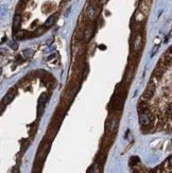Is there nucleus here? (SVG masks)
Here are the masks:
<instances>
[{"instance_id":"17","label":"nucleus","mask_w":172,"mask_h":173,"mask_svg":"<svg viewBox=\"0 0 172 173\" xmlns=\"http://www.w3.org/2000/svg\"><path fill=\"white\" fill-rule=\"evenodd\" d=\"M12 173H19V170H18V168H14V169H13Z\"/></svg>"},{"instance_id":"2","label":"nucleus","mask_w":172,"mask_h":173,"mask_svg":"<svg viewBox=\"0 0 172 173\" xmlns=\"http://www.w3.org/2000/svg\"><path fill=\"white\" fill-rule=\"evenodd\" d=\"M155 90H156V87H155V83L153 81H151L148 84L147 88H146V90H144V94H142L141 97V100H140V102H146L147 103L148 101H149L150 99H151L153 96H154L155 94Z\"/></svg>"},{"instance_id":"3","label":"nucleus","mask_w":172,"mask_h":173,"mask_svg":"<svg viewBox=\"0 0 172 173\" xmlns=\"http://www.w3.org/2000/svg\"><path fill=\"white\" fill-rule=\"evenodd\" d=\"M47 101H48V94H46V92H44V94H41V97H39V99H38V116L41 117L42 115H43L44 110H45V106H46V103H47Z\"/></svg>"},{"instance_id":"4","label":"nucleus","mask_w":172,"mask_h":173,"mask_svg":"<svg viewBox=\"0 0 172 173\" xmlns=\"http://www.w3.org/2000/svg\"><path fill=\"white\" fill-rule=\"evenodd\" d=\"M95 31H96V27H95V25H87V27L85 28V30H84V33H83L84 41H90V38L93 37L94 34H95Z\"/></svg>"},{"instance_id":"5","label":"nucleus","mask_w":172,"mask_h":173,"mask_svg":"<svg viewBox=\"0 0 172 173\" xmlns=\"http://www.w3.org/2000/svg\"><path fill=\"white\" fill-rule=\"evenodd\" d=\"M150 4H151L150 0H142L139 5V8H138V11L141 12L144 16H148V13L150 11Z\"/></svg>"},{"instance_id":"14","label":"nucleus","mask_w":172,"mask_h":173,"mask_svg":"<svg viewBox=\"0 0 172 173\" xmlns=\"http://www.w3.org/2000/svg\"><path fill=\"white\" fill-rule=\"evenodd\" d=\"M7 13V7L5 5H2L1 8H0V16H3Z\"/></svg>"},{"instance_id":"1","label":"nucleus","mask_w":172,"mask_h":173,"mask_svg":"<svg viewBox=\"0 0 172 173\" xmlns=\"http://www.w3.org/2000/svg\"><path fill=\"white\" fill-rule=\"evenodd\" d=\"M99 13H100V8L97 7L96 4H88L85 9V16L88 18L89 20H95L98 17Z\"/></svg>"},{"instance_id":"18","label":"nucleus","mask_w":172,"mask_h":173,"mask_svg":"<svg viewBox=\"0 0 172 173\" xmlns=\"http://www.w3.org/2000/svg\"><path fill=\"white\" fill-rule=\"evenodd\" d=\"M99 1H100V2H101V3H104V2H105V1H106V0H99Z\"/></svg>"},{"instance_id":"9","label":"nucleus","mask_w":172,"mask_h":173,"mask_svg":"<svg viewBox=\"0 0 172 173\" xmlns=\"http://www.w3.org/2000/svg\"><path fill=\"white\" fill-rule=\"evenodd\" d=\"M56 14H53V15H51V16H49L48 17V19L46 20V23H45V25H44V28L45 29H47V28H51L52 25L55 23V21H56Z\"/></svg>"},{"instance_id":"12","label":"nucleus","mask_w":172,"mask_h":173,"mask_svg":"<svg viewBox=\"0 0 172 173\" xmlns=\"http://www.w3.org/2000/svg\"><path fill=\"white\" fill-rule=\"evenodd\" d=\"M33 54H34V51H33L32 49H30V48L25 49V50L23 51V55L25 56V59H27V60L31 59V57L33 56Z\"/></svg>"},{"instance_id":"16","label":"nucleus","mask_w":172,"mask_h":173,"mask_svg":"<svg viewBox=\"0 0 172 173\" xmlns=\"http://www.w3.org/2000/svg\"><path fill=\"white\" fill-rule=\"evenodd\" d=\"M4 106H5V105L3 104L2 102H1V103H0V114L3 112V110H4Z\"/></svg>"},{"instance_id":"8","label":"nucleus","mask_w":172,"mask_h":173,"mask_svg":"<svg viewBox=\"0 0 172 173\" xmlns=\"http://www.w3.org/2000/svg\"><path fill=\"white\" fill-rule=\"evenodd\" d=\"M142 46V36L140 33H137L136 36L134 37V41H133V47H134L135 51H138Z\"/></svg>"},{"instance_id":"11","label":"nucleus","mask_w":172,"mask_h":173,"mask_svg":"<svg viewBox=\"0 0 172 173\" xmlns=\"http://www.w3.org/2000/svg\"><path fill=\"white\" fill-rule=\"evenodd\" d=\"M15 36L17 39H25L29 36V34L27 33V31H19L18 30L17 32H15Z\"/></svg>"},{"instance_id":"15","label":"nucleus","mask_w":172,"mask_h":173,"mask_svg":"<svg viewBox=\"0 0 172 173\" xmlns=\"http://www.w3.org/2000/svg\"><path fill=\"white\" fill-rule=\"evenodd\" d=\"M10 47L12 49H14V50H16L18 48V44L16 41H12V43H10Z\"/></svg>"},{"instance_id":"6","label":"nucleus","mask_w":172,"mask_h":173,"mask_svg":"<svg viewBox=\"0 0 172 173\" xmlns=\"http://www.w3.org/2000/svg\"><path fill=\"white\" fill-rule=\"evenodd\" d=\"M15 94H16V92L14 90V89H11V90H9L8 94H7L4 96V97H3L2 103H3L4 105L10 104L11 102L13 101V99L15 98Z\"/></svg>"},{"instance_id":"13","label":"nucleus","mask_w":172,"mask_h":173,"mask_svg":"<svg viewBox=\"0 0 172 173\" xmlns=\"http://www.w3.org/2000/svg\"><path fill=\"white\" fill-rule=\"evenodd\" d=\"M88 173H99V168H98V166H97V164L91 166Z\"/></svg>"},{"instance_id":"10","label":"nucleus","mask_w":172,"mask_h":173,"mask_svg":"<svg viewBox=\"0 0 172 173\" xmlns=\"http://www.w3.org/2000/svg\"><path fill=\"white\" fill-rule=\"evenodd\" d=\"M117 125H118V119H116V118L112 119L111 121L107 123V127H109L107 130H109V132H114L117 129Z\"/></svg>"},{"instance_id":"7","label":"nucleus","mask_w":172,"mask_h":173,"mask_svg":"<svg viewBox=\"0 0 172 173\" xmlns=\"http://www.w3.org/2000/svg\"><path fill=\"white\" fill-rule=\"evenodd\" d=\"M20 25H21V16L20 14H16L15 16H14V18H13V33H15V32H17L18 30H19V28H20Z\"/></svg>"},{"instance_id":"19","label":"nucleus","mask_w":172,"mask_h":173,"mask_svg":"<svg viewBox=\"0 0 172 173\" xmlns=\"http://www.w3.org/2000/svg\"><path fill=\"white\" fill-rule=\"evenodd\" d=\"M0 72H1V69H0Z\"/></svg>"}]
</instances>
